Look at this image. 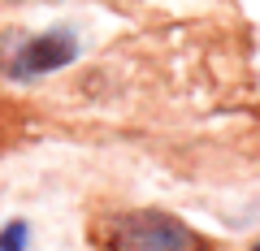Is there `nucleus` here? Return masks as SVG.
Masks as SVG:
<instances>
[{
    "label": "nucleus",
    "instance_id": "f03ea898",
    "mask_svg": "<svg viewBox=\"0 0 260 251\" xmlns=\"http://www.w3.org/2000/svg\"><path fill=\"white\" fill-rule=\"evenodd\" d=\"M78 56V39L70 30H48V35H35L22 44L18 61H13V74L22 78H35V74H52V69L70 65Z\"/></svg>",
    "mask_w": 260,
    "mask_h": 251
},
{
    "label": "nucleus",
    "instance_id": "f257e3e1",
    "mask_svg": "<svg viewBox=\"0 0 260 251\" xmlns=\"http://www.w3.org/2000/svg\"><path fill=\"white\" fill-rule=\"evenodd\" d=\"M109 251H208L204 238L169 212H121L104 225Z\"/></svg>",
    "mask_w": 260,
    "mask_h": 251
},
{
    "label": "nucleus",
    "instance_id": "7ed1b4c3",
    "mask_svg": "<svg viewBox=\"0 0 260 251\" xmlns=\"http://www.w3.org/2000/svg\"><path fill=\"white\" fill-rule=\"evenodd\" d=\"M22 247H26V225H22V221L5 225V234H0V251H22Z\"/></svg>",
    "mask_w": 260,
    "mask_h": 251
},
{
    "label": "nucleus",
    "instance_id": "20e7f679",
    "mask_svg": "<svg viewBox=\"0 0 260 251\" xmlns=\"http://www.w3.org/2000/svg\"><path fill=\"white\" fill-rule=\"evenodd\" d=\"M256 251H260V247H256Z\"/></svg>",
    "mask_w": 260,
    "mask_h": 251
}]
</instances>
